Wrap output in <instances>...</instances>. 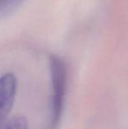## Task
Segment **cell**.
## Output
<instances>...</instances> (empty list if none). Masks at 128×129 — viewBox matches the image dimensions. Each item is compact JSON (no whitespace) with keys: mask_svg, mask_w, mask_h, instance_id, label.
Segmentation results:
<instances>
[{"mask_svg":"<svg viewBox=\"0 0 128 129\" xmlns=\"http://www.w3.org/2000/svg\"><path fill=\"white\" fill-rule=\"evenodd\" d=\"M0 129H28V124L24 117L16 115L0 124Z\"/></svg>","mask_w":128,"mask_h":129,"instance_id":"3957f363","label":"cell"},{"mask_svg":"<svg viewBox=\"0 0 128 129\" xmlns=\"http://www.w3.org/2000/svg\"><path fill=\"white\" fill-rule=\"evenodd\" d=\"M52 81L51 118L49 129H57L63 112L67 90V67L64 61L56 55L50 58Z\"/></svg>","mask_w":128,"mask_h":129,"instance_id":"6da1fadb","label":"cell"},{"mask_svg":"<svg viewBox=\"0 0 128 129\" xmlns=\"http://www.w3.org/2000/svg\"><path fill=\"white\" fill-rule=\"evenodd\" d=\"M17 78L12 73L0 77V124L8 119L17 94Z\"/></svg>","mask_w":128,"mask_h":129,"instance_id":"7a4b0ae2","label":"cell"},{"mask_svg":"<svg viewBox=\"0 0 128 129\" xmlns=\"http://www.w3.org/2000/svg\"><path fill=\"white\" fill-rule=\"evenodd\" d=\"M24 0H0V15L14 10Z\"/></svg>","mask_w":128,"mask_h":129,"instance_id":"277c9868","label":"cell"}]
</instances>
